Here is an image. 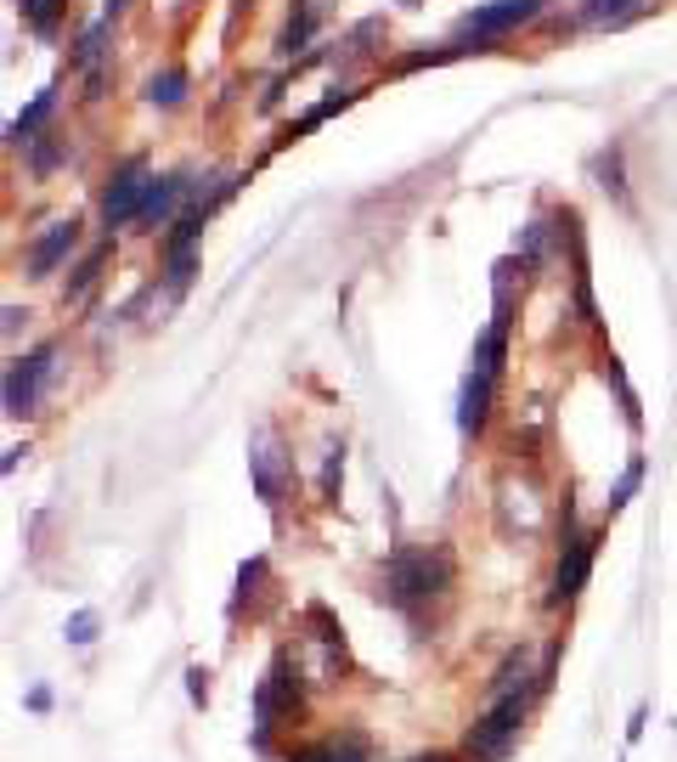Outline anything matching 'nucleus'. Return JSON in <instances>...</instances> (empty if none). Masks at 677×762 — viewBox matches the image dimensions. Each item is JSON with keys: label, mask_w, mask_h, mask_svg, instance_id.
<instances>
[{"label": "nucleus", "mask_w": 677, "mask_h": 762, "mask_svg": "<svg viewBox=\"0 0 677 762\" xmlns=\"http://www.w3.org/2000/svg\"><path fill=\"white\" fill-rule=\"evenodd\" d=\"M520 717H525V689L497 694V706H491L480 723H474L468 751H474V757H502V751H508V740L520 735Z\"/></svg>", "instance_id": "1"}, {"label": "nucleus", "mask_w": 677, "mask_h": 762, "mask_svg": "<svg viewBox=\"0 0 677 762\" xmlns=\"http://www.w3.org/2000/svg\"><path fill=\"white\" fill-rule=\"evenodd\" d=\"M147 170L142 164H124V170L114 176V187L102 192V215H108V226H119V221H142V204H147Z\"/></svg>", "instance_id": "2"}, {"label": "nucleus", "mask_w": 677, "mask_h": 762, "mask_svg": "<svg viewBox=\"0 0 677 762\" xmlns=\"http://www.w3.org/2000/svg\"><path fill=\"white\" fill-rule=\"evenodd\" d=\"M51 356H57V350H40V356L12 361V373H7V413H28V407H34V390H40V379L51 373Z\"/></svg>", "instance_id": "3"}, {"label": "nucleus", "mask_w": 677, "mask_h": 762, "mask_svg": "<svg viewBox=\"0 0 677 762\" xmlns=\"http://www.w3.org/2000/svg\"><path fill=\"white\" fill-rule=\"evenodd\" d=\"M587 565H593V537H582V532H575V537L565 543L559 576H554V605H565V599H575V593H582V582H587Z\"/></svg>", "instance_id": "4"}, {"label": "nucleus", "mask_w": 677, "mask_h": 762, "mask_svg": "<svg viewBox=\"0 0 677 762\" xmlns=\"http://www.w3.org/2000/svg\"><path fill=\"white\" fill-rule=\"evenodd\" d=\"M525 17H536V0H502V7L474 12L468 28H480V35H502V28H514V23H525Z\"/></svg>", "instance_id": "5"}, {"label": "nucleus", "mask_w": 677, "mask_h": 762, "mask_svg": "<svg viewBox=\"0 0 677 762\" xmlns=\"http://www.w3.org/2000/svg\"><path fill=\"white\" fill-rule=\"evenodd\" d=\"M486 395H491V373H480V368H474V373L463 379V413H458L463 436H474V429L486 424Z\"/></svg>", "instance_id": "6"}, {"label": "nucleus", "mask_w": 677, "mask_h": 762, "mask_svg": "<svg viewBox=\"0 0 677 762\" xmlns=\"http://www.w3.org/2000/svg\"><path fill=\"white\" fill-rule=\"evenodd\" d=\"M68 249H74V221H57V226L46 231V238H40V243H34V254H28V266H34V272H40V277H46V272L57 266V260H62Z\"/></svg>", "instance_id": "7"}, {"label": "nucleus", "mask_w": 677, "mask_h": 762, "mask_svg": "<svg viewBox=\"0 0 677 762\" xmlns=\"http://www.w3.org/2000/svg\"><path fill=\"white\" fill-rule=\"evenodd\" d=\"M176 192H181V181H153V187H147V204H142V221H147V226L164 221L169 210H176Z\"/></svg>", "instance_id": "8"}, {"label": "nucleus", "mask_w": 677, "mask_h": 762, "mask_svg": "<svg viewBox=\"0 0 677 762\" xmlns=\"http://www.w3.org/2000/svg\"><path fill=\"white\" fill-rule=\"evenodd\" d=\"M23 7V17L40 28V35H51V23H57V0H17Z\"/></svg>", "instance_id": "9"}, {"label": "nucleus", "mask_w": 677, "mask_h": 762, "mask_svg": "<svg viewBox=\"0 0 677 762\" xmlns=\"http://www.w3.org/2000/svg\"><path fill=\"white\" fill-rule=\"evenodd\" d=\"M181 85H187L181 74H164V80L147 85V96H153V103H164V108H176V103H181Z\"/></svg>", "instance_id": "10"}, {"label": "nucleus", "mask_w": 677, "mask_h": 762, "mask_svg": "<svg viewBox=\"0 0 677 762\" xmlns=\"http://www.w3.org/2000/svg\"><path fill=\"white\" fill-rule=\"evenodd\" d=\"M299 762H367V757H361V746H356V740H345V746L311 751V757H299Z\"/></svg>", "instance_id": "11"}, {"label": "nucleus", "mask_w": 677, "mask_h": 762, "mask_svg": "<svg viewBox=\"0 0 677 762\" xmlns=\"http://www.w3.org/2000/svg\"><path fill=\"white\" fill-rule=\"evenodd\" d=\"M638 480H643V457H632V463H627V475H621V486H616V497H609V509H621V503H627V497L638 491Z\"/></svg>", "instance_id": "12"}, {"label": "nucleus", "mask_w": 677, "mask_h": 762, "mask_svg": "<svg viewBox=\"0 0 677 762\" xmlns=\"http://www.w3.org/2000/svg\"><path fill=\"white\" fill-rule=\"evenodd\" d=\"M91 639H96V616L80 610L74 621H68V644H91Z\"/></svg>", "instance_id": "13"}, {"label": "nucleus", "mask_w": 677, "mask_h": 762, "mask_svg": "<svg viewBox=\"0 0 677 762\" xmlns=\"http://www.w3.org/2000/svg\"><path fill=\"white\" fill-rule=\"evenodd\" d=\"M627 0H593V17H609V12H621Z\"/></svg>", "instance_id": "14"}, {"label": "nucleus", "mask_w": 677, "mask_h": 762, "mask_svg": "<svg viewBox=\"0 0 677 762\" xmlns=\"http://www.w3.org/2000/svg\"><path fill=\"white\" fill-rule=\"evenodd\" d=\"M429 762H440V757H429Z\"/></svg>", "instance_id": "15"}]
</instances>
